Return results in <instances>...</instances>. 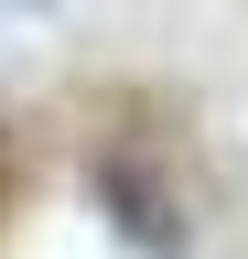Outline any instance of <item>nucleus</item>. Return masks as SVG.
<instances>
[{
    "label": "nucleus",
    "mask_w": 248,
    "mask_h": 259,
    "mask_svg": "<svg viewBox=\"0 0 248 259\" xmlns=\"http://www.w3.org/2000/svg\"><path fill=\"white\" fill-rule=\"evenodd\" d=\"M86 184H97V216H108V227H119V238H130L140 259H183V238H194V227H183V205L162 194V173H151V162L108 151Z\"/></svg>",
    "instance_id": "1"
}]
</instances>
